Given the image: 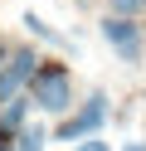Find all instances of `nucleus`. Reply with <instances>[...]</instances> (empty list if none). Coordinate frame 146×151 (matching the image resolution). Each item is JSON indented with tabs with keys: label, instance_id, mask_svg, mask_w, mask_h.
<instances>
[{
	"label": "nucleus",
	"instance_id": "20e7f679",
	"mask_svg": "<svg viewBox=\"0 0 146 151\" xmlns=\"http://www.w3.org/2000/svg\"><path fill=\"white\" fill-rule=\"evenodd\" d=\"M29 93H19V98H10L5 107H0V141H10V137H19V132L29 127Z\"/></svg>",
	"mask_w": 146,
	"mask_h": 151
},
{
	"label": "nucleus",
	"instance_id": "7ed1b4c3",
	"mask_svg": "<svg viewBox=\"0 0 146 151\" xmlns=\"http://www.w3.org/2000/svg\"><path fill=\"white\" fill-rule=\"evenodd\" d=\"M97 29H102V39L117 49V59H122V63H141L146 34H141V24H136V20H127V15H107Z\"/></svg>",
	"mask_w": 146,
	"mask_h": 151
},
{
	"label": "nucleus",
	"instance_id": "0eeeda50",
	"mask_svg": "<svg viewBox=\"0 0 146 151\" xmlns=\"http://www.w3.org/2000/svg\"><path fill=\"white\" fill-rule=\"evenodd\" d=\"M107 5H112V15H127V20H136L146 10V0H107Z\"/></svg>",
	"mask_w": 146,
	"mask_h": 151
},
{
	"label": "nucleus",
	"instance_id": "1a4fd4ad",
	"mask_svg": "<svg viewBox=\"0 0 146 151\" xmlns=\"http://www.w3.org/2000/svg\"><path fill=\"white\" fill-rule=\"evenodd\" d=\"M5 59H10V44H5V39H0V68H5Z\"/></svg>",
	"mask_w": 146,
	"mask_h": 151
},
{
	"label": "nucleus",
	"instance_id": "6e6552de",
	"mask_svg": "<svg viewBox=\"0 0 146 151\" xmlns=\"http://www.w3.org/2000/svg\"><path fill=\"white\" fill-rule=\"evenodd\" d=\"M78 151H112V146H107V141H97V137H83V141H78Z\"/></svg>",
	"mask_w": 146,
	"mask_h": 151
},
{
	"label": "nucleus",
	"instance_id": "39448f33",
	"mask_svg": "<svg viewBox=\"0 0 146 151\" xmlns=\"http://www.w3.org/2000/svg\"><path fill=\"white\" fill-rule=\"evenodd\" d=\"M24 29L34 34V39H44V44H58V49H73V39H68V34H58L54 24H44V20L34 15V10H24Z\"/></svg>",
	"mask_w": 146,
	"mask_h": 151
},
{
	"label": "nucleus",
	"instance_id": "9b49d317",
	"mask_svg": "<svg viewBox=\"0 0 146 151\" xmlns=\"http://www.w3.org/2000/svg\"><path fill=\"white\" fill-rule=\"evenodd\" d=\"M0 151H15V146H10V141H0Z\"/></svg>",
	"mask_w": 146,
	"mask_h": 151
},
{
	"label": "nucleus",
	"instance_id": "423d86ee",
	"mask_svg": "<svg viewBox=\"0 0 146 151\" xmlns=\"http://www.w3.org/2000/svg\"><path fill=\"white\" fill-rule=\"evenodd\" d=\"M44 141H49V132H44V127H24L15 151H44Z\"/></svg>",
	"mask_w": 146,
	"mask_h": 151
},
{
	"label": "nucleus",
	"instance_id": "f257e3e1",
	"mask_svg": "<svg viewBox=\"0 0 146 151\" xmlns=\"http://www.w3.org/2000/svg\"><path fill=\"white\" fill-rule=\"evenodd\" d=\"M24 93L49 117H68V112H73V73H68L63 63H39V73L29 78Z\"/></svg>",
	"mask_w": 146,
	"mask_h": 151
},
{
	"label": "nucleus",
	"instance_id": "9d476101",
	"mask_svg": "<svg viewBox=\"0 0 146 151\" xmlns=\"http://www.w3.org/2000/svg\"><path fill=\"white\" fill-rule=\"evenodd\" d=\"M122 151H146V141H127V146Z\"/></svg>",
	"mask_w": 146,
	"mask_h": 151
},
{
	"label": "nucleus",
	"instance_id": "f03ea898",
	"mask_svg": "<svg viewBox=\"0 0 146 151\" xmlns=\"http://www.w3.org/2000/svg\"><path fill=\"white\" fill-rule=\"evenodd\" d=\"M107 117H112V107H107V93L97 88V93H88V102L73 112V117H63V122L54 127V141H83V137H97Z\"/></svg>",
	"mask_w": 146,
	"mask_h": 151
}]
</instances>
